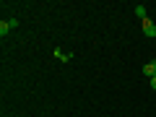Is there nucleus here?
<instances>
[{"label": "nucleus", "mask_w": 156, "mask_h": 117, "mask_svg": "<svg viewBox=\"0 0 156 117\" xmlns=\"http://www.w3.org/2000/svg\"><path fill=\"white\" fill-rule=\"evenodd\" d=\"M151 89H154V91H156V76H154V78H151Z\"/></svg>", "instance_id": "obj_5"}, {"label": "nucleus", "mask_w": 156, "mask_h": 117, "mask_svg": "<svg viewBox=\"0 0 156 117\" xmlns=\"http://www.w3.org/2000/svg\"><path fill=\"white\" fill-rule=\"evenodd\" d=\"M143 76L146 78H154L156 76V65H154V62H146V65H143Z\"/></svg>", "instance_id": "obj_2"}, {"label": "nucleus", "mask_w": 156, "mask_h": 117, "mask_svg": "<svg viewBox=\"0 0 156 117\" xmlns=\"http://www.w3.org/2000/svg\"><path fill=\"white\" fill-rule=\"evenodd\" d=\"M11 31V21H0V37H5Z\"/></svg>", "instance_id": "obj_3"}, {"label": "nucleus", "mask_w": 156, "mask_h": 117, "mask_svg": "<svg viewBox=\"0 0 156 117\" xmlns=\"http://www.w3.org/2000/svg\"><path fill=\"white\" fill-rule=\"evenodd\" d=\"M135 16L146 21V5H135Z\"/></svg>", "instance_id": "obj_4"}, {"label": "nucleus", "mask_w": 156, "mask_h": 117, "mask_svg": "<svg viewBox=\"0 0 156 117\" xmlns=\"http://www.w3.org/2000/svg\"><path fill=\"white\" fill-rule=\"evenodd\" d=\"M154 65H156V60H154Z\"/></svg>", "instance_id": "obj_6"}, {"label": "nucleus", "mask_w": 156, "mask_h": 117, "mask_svg": "<svg viewBox=\"0 0 156 117\" xmlns=\"http://www.w3.org/2000/svg\"><path fill=\"white\" fill-rule=\"evenodd\" d=\"M143 34H146L148 39H154V37H156V23L151 21V18H146V21H143Z\"/></svg>", "instance_id": "obj_1"}]
</instances>
